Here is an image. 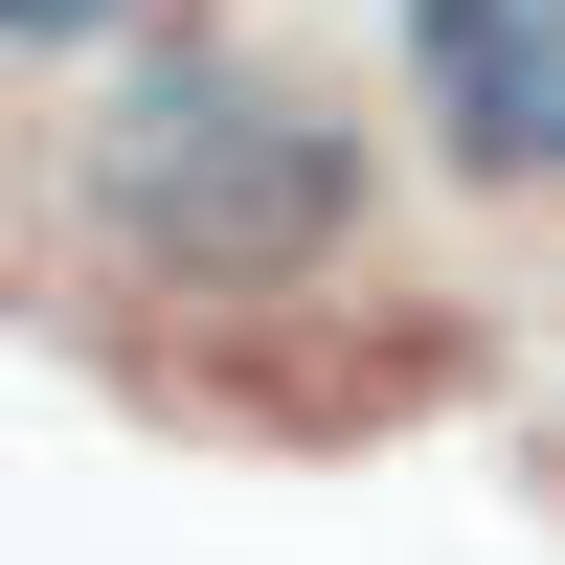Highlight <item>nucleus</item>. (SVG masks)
I'll return each instance as SVG.
<instances>
[{
	"instance_id": "f257e3e1",
	"label": "nucleus",
	"mask_w": 565,
	"mask_h": 565,
	"mask_svg": "<svg viewBox=\"0 0 565 565\" xmlns=\"http://www.w3.org/2000/svg\"><path fill=\"white\" fill-rule=\"evenodd\" d=\"M68 204H90V249H114L136 295L271 317V295H317V271L362 249L385 181H362V114L295 68V45H249V23H136L114 68H90Z\"/></svg>"
},
{
	"instance_id": "f03ea898",
	"label": "nucleus",
	"mask_w": 565,
	"mask_h": 565,
	"mask_svg": "<svg viewBox=\"0 0 565 565\" xmlns=\"http://www.w3.org/2000/svg\"><path fill=\"white\" fill-rule=\"evenodd\" d=\"M407 114L452 181L565 204V0H407Z\"/></svg>"
},
{
	"instance_id": "7ed1b4c3",
	"label": "nucleus",
	"mask_w": 565,
	"mask_h": 565,
	"mask_svg": "<svg viewBox=\"0 0 565 565\" xmlns=\"http://www.w3.org/2000/svg\"><path fill=\"white\" fill-rule=\"evenodd\" d=\"M68 45H136V0H0V68H68Z\"/></svg>"
}]
</instances>
